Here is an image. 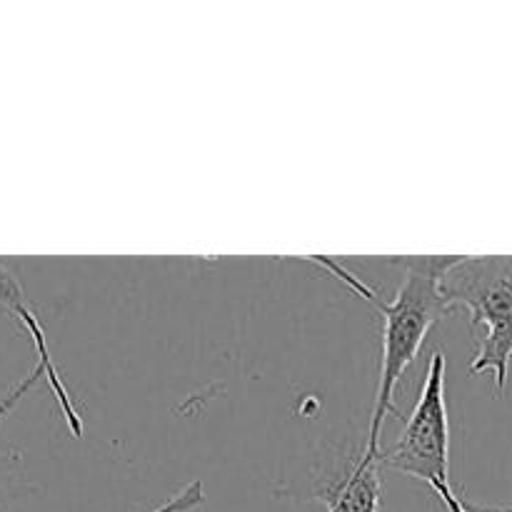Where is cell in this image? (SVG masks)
<instances>
[{"label": "cell", "instance_id": "cell-3", "mask_svg": "<svg viewBox=\"0 0 512 512\" xmlns=\"http://www.w3.org/2000/svg\"><path fill=\"white\" fill-rule=\"evenodd\" d=\"M445 355L433 353L425 373L423 390L413 413L405 418L398 443L380 453V465L408 478L423 480L445 503L455 500L450 485V420L445 403Z\"/></svg>", "mask_w": 512, "mask_h": 512}, {"label": "cell", "instance_id": "cell-1", "mask_svg": "<svg viewBox=\"0 0 512 512\" xmlns=\"http://www.w3.org/2000/svg\"><path fill=\"white\" fill-rule=\"evenodd\" d=\"M460 255H420V258H395L400 268H405L403 285L395 293L393 303H385L375 295L373 288L355 278L345 265L335 263L328 255H313L315 265L330 270L340 283L348 285L358 298H363L375 313L383 318V353H380V375H378V393H375V408L370 415L368 443L365 453L380 455V435H383L385 415H398L393 405L395 388L403 380L405 370L413 365L423 348L430 330L440 323L448 305L443 298V275L458 263Z\"/></svg>", "mask_w": 512, "mask_h": 512}, {"label": "cell", "instance_id": "cell-6", "mask_svg": "<svg viewBox=\"0 0 512 512\" xmlns=\"http://www.w3.org/2000/svg\"><path fill=\"white\" fill-rule=\"evenodd\" d=\"M203 503H205L203 483H200V480H193V483L185 485L180 493H175L173 498L165 500V503L160 505V508H155L153 512H193Z\"/></svg>", "mask_w": 512, "mask_h": 512}, {"label": "cell", "instance_id": "cell-4", "mask_svg": "<svg viewBox=\"0 0 512 512\" xmlns=\"http://www.w3.org/2000/svg\"><path fill=\"white\" fill-rule=\"evenodd\" d=\"M0 305H3V308L8 310L13 318H18L20 323H23V328L28 330L30 338H33V348H35V355H38V365L45 370V383H48L50 390H53V398H55V403H58L60 413H63L65 423H68L70 433H73L75 438H83V430H85L83 418H80L78 408H75L73 398H70L68 388H65L63 378H60L58 365H55L53 355H50L48 335H45L43 323L38 320L35 310L30 308V300L25 298L20 280L15 278L13 270H10L3 260H0Z\"/></svg>", "mask_w": 512, "mask_h": 512}, {"label": "cell", "instance_id": "cell-7", "mask_svg": "<svg viewBox=\"0 0 512 512\" xmlns=\"http://www.w3.org/2000/svg\"><path fill=\"white\" fill-rule=\"evenodd\" d=\"M38 380H45V370L40 368L38 363H35V368L30 370V373L25 375V378L20 380V383H15L13 388H10L8 393L3 395V398H0V423H3V420L8 418L10 413H13L15 405H18L20 400H23L25 395H28L30 390L35 388V383H38Z\"/></svg>", "mask_w": 512, "mask_h": 512}, {"label": "cell", "instance_id": "cell-2", "mask_svg": "<svg viewBox=\"0 0 512 512\" xmlns=\"http://www.w3.org/2000/svg\"><path fill=\"white\" fill-rule=\"evenodd\" d=\"M443 298L448 310L465 308L485 330L470 373H493L503 393L512 360V255H460L443 275Z\"/></svg>", "mask_w": 512, "mask_h": 512}, {"label": "cell", "instance_id": "cell-8", "mask_svg": "<svg viewBox=\"0 0 512 512\" xmlns=\"http://www.w3.org/2000/svg\"><path fill=\"white\" fill-rule=\"evenodd\" d=\"M445 510L448 512H512V503L510 505H475L455 495V500L445 503Z\"/></svg>", "mask_w": 512, "mask_h": 512}, {"label": "cell", "instance_id": "cell-5", "mask_svg": "<svg viewBox=\"0 0 512 512\" xmlns=\"http://www.w3.org/2000/svg\"><path fill=\"white\" fill-rule=\"evenodd\" d=\"M380 455L360 453L348 473L320 493L328 512H380Z\"/></svg>", "mask_w": 512, "mask_h": 512}]
</instances>
